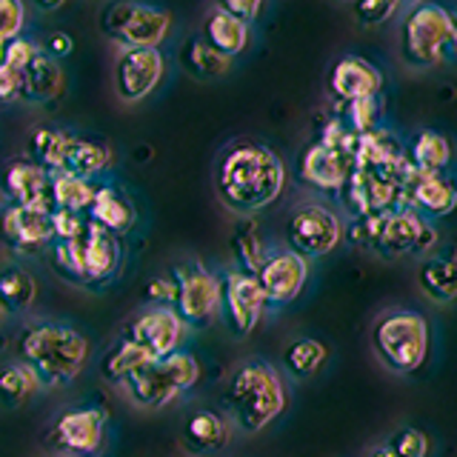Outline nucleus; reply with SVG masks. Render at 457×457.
I'll list each match as a JSON object with an SVG mask.
<instances>
[{
  "instance_id": "nucleus-1",
  "label": "nucleus",
  "mask_w": 457,
  "mask_h": 457,
  "mask_svg": "<svg viewBox=\"0 0 457 457\" xmlns=\"http://www.w3.org/2000/svg\"><path fill=\"white\" fill-rule=\"evenodd\" d=\"M283 186L286 166L280 154L257 140L232 143L214 169V192L220 204L240 218H254L271 206L283 195Z\"/></svg>"
},
{
  "instance_id": "nucleus-2",
  "label": "nucleus",
  "mask_w": 457,
  "mask_h": 457,
  "mask_svg": "<svg viewBox=\"0 0 457 457\" xmlns=\"http://www.w3.org/2000/svg\"><path fill=\"white\" fill-rule=\"evenodd\" d=\"M14 349H18V361L40 378L43 389L69 386L92 361V340L75 323L54 318L29 320L21 328Z\"/></svg>"
},
{
  "instance_id": "nucleus-3",
  "label": "nucleus",
  "mask_w": 457,
  "mask_h": 457,
  "mask_svg": "<svg viewBox=\"0 0 457 457\" xmlns=\"http://www.w3.org/2000/svg\"><path fill=\"white\" fill-rule=\"evenodd\" d=\"M286 403H289V392H286L283 371L261 357L237 363L226 378L223 414L243 435L263 432L286 411Z\"/></svg>"
},
{
  "instance_id": "nucleus-4",
  "label": "nucleus",
  "mask_w": 457,
  "mask_h": 457,
  "mask_svg": "<svg viewBox=\"0 0 457 457\" xmlns=\"http://www.w3.org/2000/svg\"><path fill=\"white\" fill-rule=\"evenodd\" d=\"M49 252L57 275L83 289H104L123 269L120 237L92 220L78 240H54Z\"/></svg>"
},
{
  "instance_id": "nucleus-5",
  "label": "nucleus",
  "mask_w": 457,
  "mask_h": 457,
  "mask_svg": "<svg viewBox=\"0 0 457 457\" xmlns=\"http://www.w3.org/2000/svg\"><path fill=\"white\" fill-rule=\"evenodd\" d=\"M371 349L395 375H414L428 361L432 326L414 309H386L371 326Z\"/></svg>"
},
{
  "instance_id": "nucleus-6",
  "label": "nucleus",
  "mask_w": 457,
  "mask_h": 457,
  "mask_svg": "<svg viewBox=\"0 0 457 457\" xmlns=\"http://www.w3.org/2000/svg\"><path fill=\"white\" fill-rule=\"evenodd\" d=\"M400 52L414 69L457 63V23L440 4L411 6L400 29Z\"/></svg>"
},
{
  "instance_id": "nucleus-7",
  "label": "nucleus",
  "mask_w": 457,
  "mask_h": 457,
  "mask_svg": "<svg viewBox=\"0 0 457 457\" xmlns=\"http://www.w3.org/2000/svg\"><path fill=\"white\" fill-rule=\"evenodd\" d=\"M204 369H200V361L192 352H175L169 357H157V361H149L143 369H137L132 378H129L120 392L126 395L129 403H135L143 411H157L175 403L178 397H183L186 392H192Z\"/></svg>"
},
{
  "instance_id": "nucleus-8",
  "label": "nucleus",
  "mask_w": 457,
  "mask_h": 457,
  "mask_svg": "<svg viewBox=\"0 0 457 457\" xmlns=\"http://www.w3.org/2000/svg\"><path fill=\"white\" fill-rule=\"evenodd\" d=\"M46 446L61 457H100L109 446V411L97 403L63 409L49 426Z\"/></svg>"
},
{
  "instance_id": "nucleus-9",
  "label": "nucleus",
  "mask_w": 457,
  "mask_h": 457,
  "mask_svg": "<svg viewBox=\"0 0 457 457\" xmlns=\"http://www.w3.org/2000/svg\"><path fill=\"white\" fill-rule=\"evenodd\" d=\"M100 29L123 49H157L171 29V14L140 0H112L100 14Z\"/></svg>"
},
{
  "instance_id": "nucleus-10",
  "label": "nucleus",
  "mask_w": 457,
  "mask_h": 457,
  "mask_svg": "<svg viewBox=\"0 0 457 457\" xmlns=\"http://www.w3.org/2000/svg\"><path fill=\"white\" fill-rule=\"evenodd\" d=\"M343 228H346V220L335 206L309 200V204H300L286 220V246L306 261H320L343 243Z\"/></svg>"
},
{
  "instance_id": "nucleus-11",
  "label": "nucleus",
  "mask_w": 457,
  "mask_h": 457,
  "mask_svg": "<svg viewBox=\"0 0 457 457\" xmlns=\"http://www.w3.org/2000/svg\"><path fill=\"white\" fill-rule=\"evenodd\" d=\"M171 278L178 283L175 312L189 328H206L220 314V275H214L200 261H180L171 269Z\"/></svg>"
},
{
  "instance_id": "nucleus-12",
  "label": "nucleus",
  "mask_w": 457,
  "mask_h": 457,
  "mask_svg": "<svg viewBox=\"0 0 457 457\" xmlns=\"http://www.w3.org/2000/svg\"><path fill=\"white\" fill-rule=\"evenodd\" d=\"M437 243V228L432 220L420 218L411 209H395L380 214V235L375 243V257L383 261H397V257H426L432 254Z\"/></svg>"
},
{
  "instance_id": "nucleus-13",
  "label": "nucleus",
  "mask_w": 457,
  "mask_h": 457,
  "mask_svg": "<svg viewBox=\"0 0 457 457\" xmlns=\"http://www.w3.org/2000/svg\"><path fill=\"white\" fill-rule=\"evenodd\" d=\"M223 295H220V314L235 337H249L261 326L263 314L269 309V300L257 283L254 275H246L240 269H226L223 278Z\"/></svg>"
},
{
  "instance_id": "nucleus-14",
  "label": "nucleus",
  "mask_w": 457,
  "mask_h": 457,
  "mask_svg": "<svg viewBox=\"0 0 457 457\" xmlns=\"http://www.w3.org/2000/svg\"><path fill=\"white\" fill-rule=\"evenodd\" d=\"M120 335L135 340L137 346H143L152 354V361H157V357H169L183 349L186 337H189V326L183 323V318L175 309L146 306L126 323Z\"/></svg>"
},
{
  "instance_id": "nucleus-15",
  "label": "nucleus",
  "mask_w": 457,
  "mask_h": 457,
  "mask_svg": "<svg viewBox=\"0 0 457 457\" xmlns=\"http://www.w3.org/2000/svg\"><path fill=\"white\" fill-rule=\"evenodd\" d=\"M257 283L269 300V306H289L300 297L309 283V261L289 246L271 249L263 266L257 269Z\"/></svg>"
},
{
  "instance_id": "nucleus-16",
  "label": "nucleus",
  "mask_w": 457,
  "mask_h": 457,
  "mask_svg": "<svg viewBox=\"0 0 457 457\" xmlns=\"http://www.w3.org/2000/svg\"><path fill=\"white\" fill-rule=\"evenodd\" d=\"M163 71L161 49H123L114 61V92L123 104H137L161 86Z\"/></svg>"
},
{
  "instance_id": "nucleus-17",
  "label": "nucleus",
  "mask_w": 457,
  "mask_h": 457,
  "mask_svg": "<svg viewBox=\"0 0 457 457\" xmlns=\"http://www.w3.org/2000/svg\"><path fill=\"white\" fill-rule=\"evenodd\" d=\"M354 152L357 149L328 146L323 140L309 143L297 161L300 180L318 192H340L354 171Z\"/></svg>"
},
{
  "instance_id": "nucleus-18",
  "label": "nucleus",
  "mask_w": 457,
  "mask_h": 457,
  "mask_svg": "<svg viewBox=\"0 0 457 457\" xmlns=\"http://www.w3.org/2000/svg\"><path fill=\"white\" fill-rule=\"evenodd\" d=\"M403 209L418 212L426 220L449 218L457 209V180L449 171H414L403 186Z\"/></svg>"
},
{
  "instance_id": "nucleus-19",
  "label": "nucleus",
  "mask_w": 457,
  "mask_h": 457,
  "mask_svg": "<svg viewBox=\"0 0 457 457\" xmlns=\"http://www.w3.org/2000/svg\"><path fill=\"white\" fill-rule=\"evenodd\" d=\"M0 237H4L9 249L21 254H35L49 249L54 243L52 212L9 204L0 212Z\"/></svg>"
},
{
  "instance_id": "nucleus-20",
  "label": "nucleus",
  "mask_w": 457,
  "mask_h": 457,
  "mask_svg": "<svg viewBox=\"0 0 457 457\" xmlns=\"http://www.w3.org/2000/svg\"><path fill=\"white\" fill-rule=\"evenodd\" d=\"M0 186H4L9 204L54 212L52 171L37 166L32 157H18V161H12L6 166V171H4V183H0Z\"/></svg>"
},
{
  "instance_id": "nucleus-21",
  "label": "nucleus",
  "mask_w": 457,
  "mask_h": 457,
  "mask_svg": "<svg viewBox=\"0 0 457 457\" xmlns=\"http://www.w3.org/2000/svg\"><path fill=\"white\" fill-rule=\"evenodd\" d=\"M328 92L340 104H352L369 95L383 92V71L361 54H343L328 75Z\"/></svg>"
},
{
  "instance_id": "nucleus-22",
  "label": "nucleus",
  "mask_w": 457,
  "mask_h": 457,
  "mask_svg": "<svg viewBox=\"0 0 457 457\" xmlns=\"http://www.w3.org/2000/svg\"><path fill=\"white\" fill-rule=\"evenodd\" d=\"M232 420L218 409H197L183 423V446L197 457L218 454L232 440Z\"/></svg>"
},
{
  "instance_id": "nucleus-23",
  "label": "nucleus",
  "mask_w": 457,
  "mask_h": 457,
  "mask_svg": "<svg viewBox=\"0 0 457 457\" xmlns=\"http://www.w3.org/2000/svg\"><path fill=\"white\" fill-rule=\"evenodd\" d=\"M86 218L97 223L100 228H106L109 235L123 237L135 228L137 209L132 204V197H129L123 189H118V186H112V183H104V186H97V195L92 200L89 212H86Z\"/></svg>"
},
{
  "instance_id": "nucleus-24",
  "label": "nucleus",
  "mask_w": 457,
  "mask_h": 457,
  "mask_svg": "<svg viewBox=\"0 0 457 457\" xmlns=\"http://www.w3.org/2000/svg\"><path fill=\"white\" fill-rule=\"evenodd\" d=\"M418 289L435 306L457 303V254H426L418 263Z\"/></svg>"
},
{
  "instance_id": "nucleus-25",
  "label": "nucleus",
  "mask_w": 457,
  "mask_h": 457,
  "mask_svg": "<svg viewBox=\"0 0 457 457\" xmlns=\"http://www.w3.org/2000/svg\"><path fill=\"white\" fill-rule=\"evenodd\" d=\"M63 69L43 49L21 71V100H26V104H52L54 97L63 95Z\"/></svg>"
},
{
  "instance_id": "nucleus-26",
  "label": "nucleus",
  "mask_w": 457,
  "mask_h": 457,
  "mask_svg": "<svg viewBox=\"0 0 457 457\" xmlns=\"http://www.w3.org/2000/svg\"><path fill=\"white\" fill-rule=\"evenodd\" d=\"M112 163V149L106 143H97L80 135H69L66 152H63V163L61 171L63 175H75L83 180H95L97 175H104Z\"/></svg>"
},
{
  "instance_id": "nucleus-27",
  "label": "nucleus",
  "mask_w": 457,
  "mask_h": 457,
  "mask_svg": "<svg viewBox=\"0 0 457 457\" xmlns=\"http://www.w3.org/2000/svg\"><path fill=\"white\" fill-rule=\"evenodd\" d=\"M406 157L414 171H449L454 149L452 140L437 129H420L406 143Z\"/></svg>"
},
{
  "instance_id": "nucleus-28",
  "label": "nucleus",
  "mask_w": 457,
  "mask_h": 457,
  "mask_svg": "<svg viewBox=\"0 0 457 457\" xmlns=\"http://www.w3.org/2000/svg\"><path fill=\"white\" fill-rule=\"evenodd\" d=\"M149 361H152V354L146 349L120 335L104 354H100V378L120 389V386L132 378L137 369L146 366Z\"/></svg>"
},
{
  "instance_id": "nucleus-29",
  "label": "nucleus",
  "mask_w": 457,
  "mask_h": 457,
  "mask_svg": "<svg viewBox=\"0 0 457 457\" xmlns=\"http://www.w3.org/2000/svg\"><path fill=\"white\" fill-rule=\"evenodd\" d=\"M37 278L21 263L0 266V306L6 314H23L37 303Z\"/></svg>"
},
{
  "instance_id": "nucleus-30",
  "label": "nucleus",
  "mask_w": 457,
  "mask_h": 457,
  "mask_svg": "<svg viewBox=\"0 0 457 457\" xmlns=\"http://www.w3.org/2000/svg\"><path fill=\"white\" fill-rule=\"evenodd\" d=\"M204 40L214 52H220L223 57H237L243 49L249 46V23H243L232 14H226L220 9H214L206 14V23H204Z\"/></svg>"
},
{
  "instance_id": "nucleus-31",
  "label": "nucleus",
  "mask_w": 457,
  "mask_h": 457,
  "mask_svg": "<svg viewBox=\"0 0 457 457\" xmlns=\"http://www.w3.org/2000/svg\"><path fill=\"white\" fill-rule=\"evenodd\" d=\"M269 243L257 226L254 218H240L235 232H232V254H235V269L246 271V275H257V269L263 266L269 257Z\"/></svg>"
},
{
  "instance_id": "nucleus-32",
  "label": "nucleus",
  "mask_w": 457,
  "mask_h": 457,
  "mask_svg": "<svg viewBox=\"0 0 457 457\" xmlns=\"http://www.w3.org/2000/svg\"><path fill=\"white\" fill-rule=\"evenodd\" d=\"M328 346L318 337H297L283 352V375L292 380H309L326 366Z\"/></svg>"
},
{
  "instance_id": "nucleus-33",
  "label": "nucleus",
  "mask_w": 457,
  "mask_h": 457,
  "mask_svg": "<svg viewBox=\"0 0 457 457\" xmlns=\"http://www.w3.org/2000/svg\"><path fill=\"white\" fill-rule=\"evenodd\" d=\"M43 392V383L32 369L21 361L0 366V406L18 409Z\"/></svg>"
},
{
  "instance_id": "nucleus-34",
  "label": "nucleus",
  "mask_w": 457,
  "mask_h": 457,
  "mask_svg": "<svg viewBox=\"0 0 457 457\" xmlns=\"http://www.w3.org/2000/svg\"><path fill=\"white\" fill-rule=\"evenodd\" d=\"M180 61H183V69L197 80H218L228 71V63H232L220 52H214L204 37H195L186 43L180 52Z\"/></svg>"
},
{
  "instance_id": "nucleus-35",
  "label": "nucleus",
  "mask_w": 457,
  "mask_h": 457,
  "mask_svg": "<svg viewBox=\"0 0 457 457\" xmlns=\"http://www.w3.org/2000/svg\"><path fill=\"white\" fill-rule=\"evenodd\" d=\"M69 135L66 129H54V126H37L32 137H29V157L43 166L52 175L61 171V163H63V152H66V143H69Z\"/></svg>"
},
{
  "instance_id": "nucleus-36",
  "label": "nucleus",
  "mask_w": 457,
  "mask_h": 457,
  "mask_svg": "<svg viewBox=\"0 0 457 457\" xmlns=\"http://www.w3.org/2000/svg\"><path fill=\"white\" fill-rule=\"evenodd\" d=\"M95 195H97V183H92V180H83V178H75V175H63V171L52 175L54 209L86 214L92 206Z\"/></svg>"
},
{
  "instance_id": "nucleus-37",
  "label": "nucleus",
  "mask_w": 457,
  "mask_h": 457,
  "mask_svg": "<svg viewBox=\"0 0 457 457\" xmlns=\"http://www.w3.org/2000/svg\"><path fill=\"white\" fill-rule=\"evenodd\" d=\"M380 114H383V95H369L352 104H343V123L361 137L380 129Z\"/></svg>"
},
{
  "instance_id": "nucleus-38",
  "label": "nucleus",
  "mask_w": 457,
  "mask_h": 457,
  "mask_svg": "<svg viewBox=\"0 0 457 457\" xmlns=\"http://www.w3.org/2000/svg\"><path fill=\"white\" fill-rule=\"evenodd\" d=\"M386 446H389L397 457H428L432 443H428V435L420 432V428L403 426V428H397V432L389 435Z\"/></svg>"
},
{
  "instance_id": "nucleus-39",
  "label": "nucleus",
  "mask_w": 457,
  "mask_h": 457,
  "mask_svg": "<svg viewBox=\"0 0 457 457\" xmlns=\"http://www.w3.org/2000/svg\"><path fill=\"white\" fill-rule=\"evenodd\" d=\"M403 0H354V18L361 26H380L392 21Z\"/></svg>"
},
{
  "instance_id": "nucleus-40",
  "label": "nucleus",
  "mask_w": 457,
  "mask_h": 457,
  "mask_svg": "<svg viewBox=\"0 0 457 457\" xmlns=\"http://www.w3.org/2000/svg\"><path fill=\"white\" fill-rule=\"evenodd\" d=\"M40 52V46L35 40H26V37H14V40H6L0 43V61H6L12 69L23 71L29 63H32V57Z\"/></svg>"
},
{
  "instance_id": "nucleus-41",
  "label": "nucleus",
  "mask_w": 457,
  "mask_h": 457,
  "mask_svg": "<svg viewBox=\"0 0 457 457\" xmlns=\"http://www.w3.org/2000/svg\"><path fill=\"white\" fill-rule=\"evenodd\" d=\"M23 21H26L23 0H0V43L21 37Z\"/></svg>"
},
{
  "instance_id": "nucleus-42",
  "label": "nucleus",
  "mask_w": 457,
  "mask_h": 457,
  "mask_svg": "<svg viewBox=\"0 0 457 457\" xmlns=\"http://www.w3.org/2000/svg\"><path fill=\"white\" fill-rule=\"evenodd\" d=\"M52 223H54V240H78L86 232V226H89V218H86V214H78V212L54 209Z\"/></svg>"
},
{
  "instance_id": "nucleus-43",
  "label": "nucleus",
  "mask_w": 457,
  "mask_h": 457,
  "mask_svg": "<svg viewBox=\"0 0 457 457\" xmlns=\"http://www.w3.org/2000/svg\"><path fill=\"white\" fill-rule=\"evenodd\" d=\"M146 303L149 306H169V309H175V300H178V283L171 275H157L149 280L146 286Z\"/></svg>"
},
{
  "instance_id": "nucleus-44",
  "label": "nucleus",
  "mask_w": 457,
  "mask_h": 457,
  "mask_svg": "<svg viewBox=\"0 0 457 457\" xmlns=\"http://www.w3.org/2000/svg\"><path fill=\"white\" fill-rule=\"evenodd\" d=\"M21 100V71L0 61V106Z\"/></svg>"
},
{
  "instance_id": "nucleus-45",
  "label": "nucleus",
  "mask_w": 457,
  "mask_h": 457,
  "mask_svg": "<svg viewBox=\"0 0 457 457\" xmlns=\"http://www.w3.org/2000/svg\"><path fill=\"white\" fill-rule=\"evenodd\" d=\"M218 9L232 14V18H237L243 23H252L257 14H261L263 0H218Z\"/></svg>"
},
{
  "instance_id": "nucleus-46",
  "label": "nucleus",
  "mask_w": 457,
  "mask_h": 457,
  "mask_svg": "<svg viewBox=\"0 0 457 457\" xmlns=\"http://www.w3.org/2000/svg\"><path fill=\"white\" fill-rule=\"evenodd\" d=\"M40 49L46 52L52 61H61V57L71 54V49H75V40H71V35H66V32H52Z\"/></svg>"
},
{
  "instance_id": "nucleus-47",
  "label": "nucleus",
  "mask_w": 457,
  "mask_h": 457,
  "mask_svg": "<svg viewBox=\"0 0 457 457\" xmlns=\"http://www.w3.org/2000/svg\"><path fill=\"white\" fill-rule=\"evenodd\" d=\"M32 4H35L40 12H57V9H61V6L66 4V0H32Z\"/></svg>"
},
{
  "instance_id": "nucleus-48",
  "label": "nucleus",
  "mask_w": 457,
  "mask_h": 457,
  "mask_svg": "<svg viewBox=\"0 0 457 457\" xmlns=\"http://www.w3.org/2000/svg\"><path fill=\"white\" fill-rule=\"evenodd\" d=\"M366 457H397L389 446H386V443H383V446H375V449H369L366 452Z\"/></svg>"
},
{
  "instance_id": "nucleus-49",
  "label": "nucleus",
  "mask_w": 457,
  "mask_h": 457,
  "mask_svg": "<svg viewBox=\"0 0 457 457\" xmlns=\"http://www.w3.org/2000/svg\"><path fill=\"white\" fill-rule=\"evenodd\" d=\"M9 206V200H6V192H4V186H0V212H4Z\"/></svg>"
},
{
  "instance_id": "nucleus-50",
  "label": "nucleus",
  "mask_w": 457,
  "mask_h": 457,
  "mask_svg": "<svg viewBox=\"0 0 457 457\" xmlns=\"http://www.w3.org/2000/svg\"><path fill=\"white\" fill-rule=\"evenodd\" d=\"M403 4H409V6H420V4H428V0H403Z\"/></svg>"
},
{
  "instance_id": "nucleus-51",
  "label": "nucleus",
  "mask_w": 457,
  "mask_h": 457,
  "mask_svg": "<svg viewBox=\"0 0 457 457\" xmlns=\"http://www.w3.org/2000/svg\"><path fill=\"white\" fill-rule=\"evenodd\" d=\"M6 318H9V314H6V309H4V306H0V326H4V323H6Z\"/></svg>"
},
{
  "instance_id": "nucleus-52",
  "label": "nucleus",
  "mask_w": 457,
  "mask_h": 457,
  "mask_svg": "<svg viewBox=\"0 0 457 457\" xmlns=\"http://www.w3.org/2000/svg\"><path fill=\"white\" fill-rule=\"evenodd\" d=\"M452 18H454V23H457V6L452 9Z\"/></svg>"
}]
</instances>
